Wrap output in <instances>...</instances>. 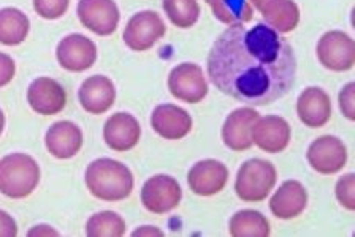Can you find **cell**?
Here are the masks:
<instances>
[{"instance_id":"obj_1","label":"cell","mask_w":355,"mask_h":237,"mask_svg":"<svg viewBox=\"0 0 355 237\" xmlns=\"http://www.w3.org/2000/svg\"><path fill=\"white\" fill-rule=\"evenodd\" d=\"M208 76L216 89L251 106L286 97L295 84L292 46L266 24H233L216 38L208 54Z\"/></svg>"},{"instance_id":"obj_2","label":"cell","mask_w":355,"mask_h":237,"mask_svg":"<svg viewBox=\"0 0 355 237\" xmlns=\"http://www.w3.org/2000/svg\"><path fill=\"white\" fill-rule=\"evenodd\" d=\"M85 182L89 193L97 200L118 202L133 191V174L124 163L113 158H97L86 168Z\"/></svg>"},{"instance_id":"obj_3","label":"cell","mask_w":355,"mask_h":237,"mask_svg":"<svg viewBox=\"0 0 355 237\" xmlns=\"http://www.w3.org/2000/svg\"><path fill=\"white\" fill-rule=\"evenodd\" d=\"M40 184V167L27 153H10L0 158V193L11 200H24Z\"/></svg>"},{"instance_id":"obj_4","label":"cell","mask_w":355,"mask_h":237,"mask_svg":"<svg viewBox=\"0 0 355 237\" xmlns=\"http://www.w3.org/2000/svg\"><path fill=\"white\" fill-rule=\"evenodd\" d=\"M276 179L277 173L273 163L262 158H251L238 169L235 191L244 202H260L275 189Z\"/></svg>"},{"instance_id":"obj_5","label":"cell","mask_w":355,"mask_h":237,"mask_svg":"<svg viewBox=\"0 0 355 237\" xmlns=\"http://www.w3.org/2000/svg\"><path fill=\"white\" fill-rule=\"evenodd\" d=\"M165 32L166 27L162 18L151 10H144V12L135 13L127 21L122 38L132 51L144 53L151 49L160 38H164Z\"/></svg>"},{"instance_id":"obj_6","label":"cell","mask_w":355,"mask_h":237,"mask_svg":"<svg viewBox=\"0 0 355 237\" xmlns=\"http://www.w3.org/2000/svg\"><path fill=\"white\" fill-rule=\"evenodd\" d=\"M315 54L319 62L330 71H349L355 65V43L341 30H330L322 35Z\"/></svg>"},{"instance_id":"obj_7","label":"cell","mask_w":355,"mask_h":237,"mask_svg":"<svg viewBox=\"0 0 355 237\" xmlns=\"http://www.w3.org/2000/svg\"><path fill=\"white\" fill-rule=\"evenodd\" d=\"M168 89L176 100L196 104L208 95V82L200 65L184 62L170 71Z\"/></svg>"},{"instance_id":"obj_8","label":"cell","mask_w":355,"mask_h":237,"mask_svg":"<svg viewBox=\"0 0 355 237\" xmlns=\"http://www.w3.org/2000/svg\"><path fill=\"white\" fill-rule=\"evenodd\" d=\"M182 190L178 180L171 176L157 174L144 182L141 189V202L146 211L155 215L171 212L180 206Z\"/></svg>"},{"instance_id":"obj_9","label":"cell","mask_w":355,"mask_h":237,"mask_svg":"<svg viewBox=\"0 0 355 237\" xmlns=\"http://www.w3.org/2000/svg\"><path fill=\"white\" fill-rule=\"evenodd\" d=\"M76 15L80 23L98 37L113 35L121 21L114 0H80Z\"/></svg>"},{"instance_id":"obj_10","label":"cell","mask_w":355,"mask_h":237,"mask_svg":"<svg viewBox=\"0 0 355 237\" xmlns=\"http://www.w3.org/2000/svg\"><path fill=\"white\" fill-rule=\"evenodd\" d=\"M306 158L311 168L319 174H336L346 167L347 147L340 138L325 135L311 142Z\"/></svg>"},{"instance_id":"obj_11","label":"cell","mask_w":355,"mask_h":237,"mask_svg":"<svg viewBox=\"0 0 355 237\" xmlns=\"http://www.w3.org/2000/svg\"><path fill=\"white\" fill-rule=\"evenodd\" d=\"M55 57L60 67L71 73H81L96 64L97 46L83 34H70L59 41Z\"/></svg>"},{"instance_id":"obj_12","label":"cell","mask_w":355,"mask_h":237,"mask_svg":"<svg viewBox=\"0 0 355 237\" xmlns=\"http://www.w3.org/2000/svg\"><path fill=\"white\" fill-rule=\"evenodd\" d=\"M229 169L218 160L207 158L197 162L187 174V184L198 196H213L225 189Z\"/></svg>"},{"instance_id":"obj_13","label":"cell","mask_w":355,"mask_h":237,"mask_svg":"<svg viewBox=\"0 0 355 237\" xmlns=\"http://www.w3.org/2000/svg\"><path fill=\"white\" fill-rule=\"evenodd\" d=\"M259 113L252 108H238L227 115L222 126V141L233 152H244L252 147V126L259 120Z\"/></svg>"},{"instance_id":"obj_14","label":"cell","mask_w":355,"mask_h":237,"mask_svg":"<svg viewBox=\"0 0 355 237\" xmlns=\"http://www.w3.org/2000/svg\"><path fill=\"white\" fill-rule=\"evenodd\" d=\"M252 144L268 153H279L286 151L292 138L291 125L279 115L259 117L252 126Z\"/></svg>"},{"instance_id":"obj_15","label":"cell","mask_w":355,"mask_h":237,"mask_svg":"<svg viewBox=\"0 0 355 237\" xmlns=\"http://www.w3.org/2000/svg\"><path fill=\"white\" fill-rule=\"evenodd\" d=\"M27 103L40 115H54L67 106V92L62 86L51 78H37L27 89Z\"/></svg>"},{"instance_id":"obj_16","label":"cell","mask_w":355,"mask_h":237,"mask_svg":"<svg viewBox=\"0 0 355 237\" xmlns=\"http://www.w3.org/2000/svg\"><path fill=\"white\" fill-rule=\"evenodd\" d=\"M141 138L140 122L129 113L110 115L103 126V140L114 152L132 151Z\"/></svg>"},{"instance_id":"obj_17","label":"cell","mask_w":355,"mask_h":237,"mask_svg":"<svg viewBox=\"0 0 355 237\" xmlns=\"http://www.w3.org/2000/svg\"><path fill=\"white\" fill-rule=\"evenodd\" d=\"M153 130L164 140L176 141L186 138L192 130V117L186 109L165 103L154 108L151 114Z\"/></svg>"},{"instance_id":"obj_18","label":"cell","mask_w":355,"mask_h":237,"mask_svg":"<svg viewBox=\"0 0 355 237\" xmlns=\"http://www.w3.org/2000/svg\"><path fill=\"white\" fill-rule=\"evenodd\" d=\"M78 98L86 113L94 115L105 114L116 102V87L107 76H89L78 91Z\"/></svg>"},{"instance_id":"obj_19","label":"cell","mask_w":355,"mask_h":237,"mask_svg":"<svg viewBox=\"0 0 355 237\" xmlns=\"http://www.w3.org/2000/svg\"><path fill=\"white\" fill-rule=\"evenodd\" d=\"M44 144L55 158H73L83 147V131L71 120H59L49 126L44 136Z\"/></svg>"},{"instance_id":"obj_20","label":"cell","mask_w":355,"mask_h":237,"mask_svg":"<svg viewBox=\"0 0 355 237\" xmlns=\"http://www.w3.org/2000/svg\"><path fill=\"white\" fill-rule=\"evenodd\" d=\"M297 114L309 129H320L331 119L330 95L320 87H308L300 93L297 100Z\"/></svg>"},{"instance_id":"obj_21","label":"cell","mask_w":355,"mask_h":237,"mask_svg":"<svg viewBox=\"0 0 355 237\" xmlns=\"http://www.w3.org/2000/svg\"><path fill=\"white\" fill-rule=\"evenodd\" d=\"M308 206V191L298 180H286L271 196L270 211L281 220H292L302 215Z\"/></svg>"},{"instance_id":"obj_22","label":"cell","mask_w":355,"mask_h":237,"mask_svg":"<svg viewBox=\"0 0 355 237\" xmlns=\"http://www.w3.org/2000/svg\"><path fill=\"white\" fill-rule=\"evenodd\" d=\"M259 12L262 13L266 26L277 34H288L295 30L300 23V8L293 0H265Z\"/></svg>"},{"instance_id":"obj_23","label":"cell","mask_w":355,"mask_h":237,"mask_svg":"<svg viewBox=\"0 0 355 237\" xmlns=\"http://www.w3.org/2000/svg\"><path fill=\"white\" fill-rule=\"evenodd\" d=\"M31 30V21L19 8L5 7L0 10V45L18 46L26 41Z\"/></svg>"},{"instance_id":"obj_24","label":"cell","mask_w":355,"mask_h":237,"mask_svg":"<svg viewBox=\"0 0 355 237\" xmlns=\"http://www.w3.org/2000/svg\"><path fill=\"white\" fill-rule=\"evenodd\" d=\"M230 236L233 237H268L270 222L265 215L252 209H243L230 218Z\"/></svg>"},{"instance_id":"obj_25","label":"cell","mask_w":355,"mask_h":237,"mask_svg":"<svg viewBox=\"0 0 355 237\" xmlns=\"http://www.w3.org/2000/svg\"><path fill=\"white\" fill-rule=\"evenodd\" d=\"M213 15L227 26L244 24L252 19V7L248 0H205Z\"/></svg>"},{"instance_id":"obj_26","label":"cell","mask_w":355,"mask_h":237,"mask_svg":"<svg viewBox=\"0 0 355 237\" xmlns=\"http://www.w3.org/2000/svg\"><path fill=\"white\" fill-rule=\"evenodd\" d=\"M125 229L124 218L113 211L94 214L86 223V236L89 237H122Z\"/></svg>"},{"instance_id":"obj_27","label":"cell","mask_w":355,"mask_h":237,"mask_svg":"<svg viewBox=\"0 0 355 237\" xmlns=\"http://www.w3.org/2000/svg\"><path fill=\"white\" fill-rule=\"evenodd\" d=\"M162 7L170 23L180 29H191L200 18L197 0H162Z\"/></svg>"},{"instance_id":"obj_28","label":"cell","mask_w":355,"mask_h":237,"mask_svg":"<svg viewBox=\"0 0 355 237\" xmlns=\"http://www.w3.org/2000/svg\"><path fill=\"white\" fill-rule=\"evenodd\" d=\"M70 0H33V10L43 19H59L67 13Z\"/></svg>"},{"instance_id":"obj_29","label":"cell","mask_w":355,"mask_h":237,"mask_svg":"<svg viewBox=\"0 0 355 237\" xmlns=\"http://www.w3.org/2000/svg\"><path fill=\"white\" fill-rule=\"evenodd\" d=\"M336 198L347 211H355V174L349 173L336 182Z\"/></svg>"},{"instance_id":"obj_30","label":"cell","mask_w":355,"mask_h":237,"mask_svg":"<svg viewBox=\"0 0 355 237\" xmlns=\"http://www.w3.org/2000/svg\"><path fill=\"white\" fill-rule=\"evenodd\" d=\"M355 82H349L340 92V109L344 117L355 120Z\"/></svg>"},{"instance_id":"obj_31","label":"cell","mask_w":355,"mask_h":237,"mask_svg":"<svg viewBox=\"0 0 355 237\" xmlns=\"http://www.w3.org/2000/svg\"><path fill=\"white\" fill-rule=\"evenodd\" d=\"M16 75V64L8 54L0 53V89L8 86Z\"/></svg>"},{"instance_id":"obj_32","label":"cell","mask_w":355,"mask_h":237,"mask_svg":"<svg viewBox=\"0 0 355 237\" xmlns=\"http://www.w3.org/2000/svg\"><path fill=\"white\" fill-rule=\"evenodd\" d=\"M18 236V225L8 212L0 209V237H15Z\"/></svg>"},{"instance_id":"obj_33","label":"cell","mask_w":355,"mask_h":237,"mask_svg":"<svg viewBox=\"0 0 355 237\" xmlns=\"http://www.w3.org/2000/svg\"><path fill=\"white\" fill-rule=\"evenodd\" d=\"M27 234H29V236H59L58 231L53 229L51 226H48V225L33 226V228Z\"/></svg>"},{"instance_id":"obj_34","label":"cell","mask_w":355,"mask_h":237,"mask_svg":"<svg viewBox=\"0 0 355 237\" xmlns=\"http://www.w3.org/2000/svg\"><path fill=\"white\" fill-rule=\"evenodd\" d=\"M132 236H164V233L155 226H141L140 229L133 231Z\"/></svg>"},{"instance_id":"obj_35","label":"cell","mask_w":355,"mask_h":237,"mask_svg":"<svg viewBox=\"0 0 355 237\" xmlns=\"http://www.w3.org/2000/svg\"><path fill=\"white\" fill-rule=\"evenodd\" d=\"M3 129H5V114L2 109H0V136L3 133Z\"/></svg>"},{"instance_id":"obj_36","label":"cell","mask_w":355,"mask_h":237,"mask_svg":"<svg viewBox=\"0 0 355 237\" xmlns=\"http://www.w3.org/2000/svg\"><path fill=\"white\" fill-rule=\"evenodd\" d=\"M248 2H249V3H252V5H254V8H257V10H259V8H260V5H262V3L265 2V0H248Z\"/></svg>"}]
</instances>
